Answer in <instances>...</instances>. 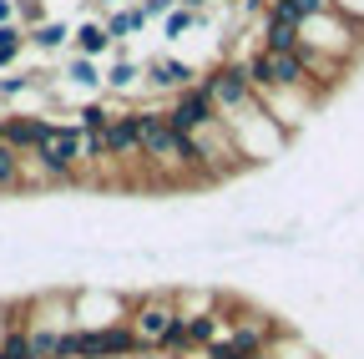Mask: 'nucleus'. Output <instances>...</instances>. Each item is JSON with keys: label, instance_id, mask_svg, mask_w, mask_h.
Listing matches in <instances>:
<instances>
[{"label": "nucleus", "instance_id": "obj_1", "mask_svg": "<svg viewBox=\"0 0 364 359\" xmlns=\"http://www.w3.org/2000/svg\"><path fill=\"white\" fill-rule=\"evenodd\" d=\"M223 122H228V132H233V142H238L248 172H253V167H268V162H279V157H289V147H294V132H284L279 122H273V117L263 112V102H248L243 112L223 117Z\"/></svg>", "mask_w": 364, "mask_h": 359}, {"label": "nucleus", "instance_id": "obj_2", "mask_svg": "<svg viewBox=\"0 0 364 359\" xmlns=\"http://www.w3.org/2000/svg\"><path fill=\"white\" fill-rule=\"evenodd\" d=\"M198 86H203V92L213 97L218 117H233V112H243L248 102H258V92H253V81H248V61H238V56H228V61L208 66Z\"/></svg>", "mask_w": 364, "mask_h": 359}, {"label": "nucleus", "instance_id": "obj_3", "mask_svg": "<svg viewBox=\"0 0 364 359\" xmlns=\"http://www.w3.org/2000/svg\"><path fill=\"white\" fill-rule=\"evenodd\" d=\"M172 319H177L172 289H157V294H132V314H127V324L136 329V339H142V349H157Z\"/></svg>", "mask_w": 364, "mask_h": 359}, {"label": "nucleus", "instance_id": "obj_4", "mask_svg": "<svg viewBox=\"0 0 364 359\" xmlns=\"http://www.w3.org/2000/svg\"><path fill=\"white\" fill-rule=\"evenodd\" d=\"M258 102H263V112L279 122L284 132H294L299 137V127L324 107V97L314 92V86H279V92H258Z\"/></svg>", "mask_w": 364, "mask_h": 359}, {"label": "nucleus", "instance_id": "obj_5", "mask_svg": "<svg viewBox=\"0 0 364 359\" xmlns=\"http://www.w3.org/2000/svg\"><path fill=\"white\" fill-rule=\"evenodd\" d=\"M203 81V71L193 66V61H182V56H152V61H142V86L147 92H188V86H198Z\"/></svg>", "mask_w": 364, "mask_h": 359}, {"label": "nucleus", "instance_id": "obj_6", "mask_svg": "<svg viewBox=\"0 0 364 359\" xmlns=\"http://www.w3.org/2000/svg\"><path fill=\"white\" fill-rule=\"evenodd\" d=\"M213 117H218V107H213V97L203 92V86H188V92H177L172 107H167V122L182 132V137H193V132L208 127Z\"/></svg>", "mask_w": 364, "mask_h": 359}, {"label": "nucleus", "instance_id": "obj_7", "mask_svg": "<svg viewBox=\"0 0 364 359\" xmlns=\"http://www.w3.org/2000/svg\"><path fill=\"white\" fill-rule=\"evenodd\" d=\"M31 324L36 329H76L71 289H41V294H31Z\"/></svg>", "mask_w": 364, "mask_h": 359}, {"label": "nucleus", "instance_id": "obj_8", "mask_svg": "<svg viewBox=\"0 0 364 359\" xmlns=\"http://www.w3.org/2000/svg\"><path fill=\"white\" fill-rule=\"evenodd\" d=\"M51 132H56V122L46 117V112H11V117H6V142H11L16 152H36Z\"/></svg>", "mask_w": 364, "mask_h": 359}, {"label": "nucleus", "instance_id": "obj_9", "mask_svg": "<svg viewBox=\"0 0 364 359\" xmlns=\"http://www.w3.org/2000/svg\"><path fill=\"white\" fill-rule=\"evenodd\" d=\"M107 152H112V162H142V127H136V112H117L107 122Z\"/></svg>", "mask_w": 364, "mask_h": 359}, {"label": "nucleus", "instance_id": "obj_10", "mask_svg": "<svg viewBox=\"0 0 364 359\" xmlns=\"http://www.w3.org/2000/svg\"><path fill=\"white\" fill-rule=\"evenodd\" d=\"M136 86H142V61H132V56H117L102 71V92H112V97H127V92H136Z\"/></svg>", "mask_w": 364, "mask_h": 359}, {"label": "nucleus", "instance_id": "obj_11", "mask_svg": "<svg viewBox=\"0 0 364 359\" xmlns=\"http://www.w3.org/2000/svg\"><path fill=\"white\" fill-rule=\"evenodd\" d=\"M71 51H76V56H91V61H97V56H107V51H112V36H107V26H102V21H81V26L71 31Z\"/></svg>", "mask_w": 364, "mask_h": 359}, {"label": "nucleus", "instance_id": "obj_12", "mask_svg": "<svg viewBox=\"0 0 364 359\" xmlns=\"http://www.w3.org/2000/svg\"><path fill=\"white\" fill-rule=\"evenodd\" d=\"M66 86H76V92H102V66L91 61V56H76L66 51V71H61Z\"/></svg>", "mask_w": 364, "mask_h": 359}, {"label": "nucleus", "instance_id": "obj_13", "mask_svg": "<svg viewBox=\"0 0 364 359\" xmlns=\"http://www.w3.org/2000/svg\"><path fill=\"white\" fill-rule=\"evenodd\" d=\"M11 193H26V152L0 142V198H11Z\"/></svg>", "mask_w": 364, "mask_h": 359}, {"label": "nucleus", "instance_id": "obj_14", "mask_svg": "<svg viewBox=\"0 0 364 359\" xmlns=\"http://www.w3.org/2000/svg\"><path fill=\"white\" fill-rule=\"evenodd\" d=\"M26 41L36 51H46V56H51V51H71V21H41L36 31H26Z\"/></svg>", "mask_w": 364, "mask_h": 359}, {"label": "nucleus", "instance_id": "obj_15", "mask_svg": "<svg viewBox=\"0 0 364 359\" xmlns=\"http://www.w3.org/2000/svg\"><path fill=\"white\" fill-rule=\"evenodd\" d=\"M107 36H112V46H122V41H132L136 31H147V16H142V6H127V11H107Z\"/></svg>", "mask_w": 364, "mask_h": 359}, {"label": "nucleus", "instance_id": "obj_16", "mask_svg": "<svg viewBox=\"0 0 364 359\" xmlns=\"http://www.w3.org/2000/svg\"><path fill=\"white\" fill-rule=\"evenodd\" d=\"M268 354H273V359H324V349H318L314 339H304L299 329H284L279 339L268 344Z\"/></svg>", "mask_w": 364, "mask_h": 359}, {"label": "nucleus", "instance_id": "obj_17", "mask_svg": "<svg viewBox=\"0 0 364 359\" xmlns=\"http://www.w3.org/2000/svg\"><path fill=\"white\" fill-rule=\"evenodd\" d=\"M26 46H31V41H26V26H0V71H11Z\"/></svg>", "mask_w": 364, "mask_h": 359}, {"label": "nucleus", "instance_id": "obj_18", "mask_svg": "<svg viewBox=\"0 0 364 359\" xmlns=\"http://www.w3.org/2000/svg\"><path fill=\"white\" fill-rule=\"evenodd\" d=\"M71 117H76V127H81V132H107V122H112L117 112H112L107 102H81Z\"/></svg>", "mask_w": 364, "mask_h": 359}, {"label": "nucleus", "instance_id": "obj_19", "mask_svg": "<svg viewBox=\"0 0 364 359\" xmlns=\"http://www.w3.org/2000/svg\"><path fill=\"white\" fill-rule=\"evenodd\" d=\"M223 334V324H218V314H193V319H188V339H193V349L203 354L213 339Z\"/></svg>", "mask_w": 364, "mask_h": 359}, {"label": "nucleus", "instance_id": "obj_20", "mask_svg": "<svg viewBox=\"0 0 364 359\" xmlns=\"http://www.w3.org/2000/svg\"><path fill=\"white\" fill-rule=\"evenodd\" d=\"M61 334L66 329H36L31 324V359H61Z\"/></svg>", "mask_w": 364, "mask_h": 359}, {"label": "nucleus", "instance_id": "obj_21", "mask_svg": "<svg viewBox=\"0 0 364 359\" xmlns=\"http://www.w3.org/2000/svg\"><path fill=\"white\" fill-rule=\"evenodd\" d=\"M193 26H203V16H193V11H182V6H177L172 16H162V36H167V41H182V36L193 31Z\"/></svg>", "mask_w": 364, "mask_h": 359}, {"label": "nucleus", "instance_id": "obj_22", "mask_svg": "<svg viewBox=\"0 0 364 359\" xmlns=\"http://www.w3.org/2000/svg\"><path fill=\"white\" fill-rule=\"evenodd\" d=\"M0 359H31V329H6V339H0Z\"/></svg>", "mask_w": 364, "mask_h": 359}, {"label": "nucleus", "instance_id": "obj_23", "mask_svg": "<svg viewBox=\"0 0 364 359\" xmlns=\"http://www.w3.org/2000/svg\"><path fill=\"white\" fill-rule=\"evenodd\" d=\"M16 21H21L26 31H36V26L46 21V6H41V0H16Z\"/></svg>", "mask_w": 364, "mask_h": 359}, {"label": "nucleus", "instance_id": "obj_24", "mask_svg": "<svg viewBox=\"0 0 364 359\" xmlns=\"http://www.w3.org/2000/svg\"><path fill=\"white\" fill-rule=\"evenodd\" d=\"M289 6H294V16H299V21H309V16L334 11V0H289Z\"/></svg>", "mask_w": 364, "mask_h": 359}, {"label": "nucleus", "instance_id": "obj_25", "mask_svg": "<svg viewBox=\"0 0 364 359\" xmlns=\"http://www.w3.org/2000/svg\"><path fill=\"white\" fill-rule=\"evenodd\" d=\"M0 26H21L16 21V0H0Z\"/></svg>", "mask_w": 364, "mask_h": 359}, {"label": "nucleus", "instance_id": "obj_26", "mask_svg": "<svg viewBox=\"0 0 364 359\" xmlns=\"http://www.w3.org/2000/svg\"><path fill=\"white\" fill-rule=\"evenodd\" d=\"M177 6H182V11H193V16H208V11H213L208 0H177Z\"/></svg>", "mask_w": 364, "mask_h": 359}, {"label": "nucleus", "instance_id": "obj_27", "mask_svg": "<svg viewBox=\"0 0 364 359\" xmlns=\"http://www.w3.org/2000/svg\"><path fill=\"white\" fill-rule=\"evenodd\" d=\"M208 6H223V11H238V0H208Z\"/></svg>", "mask_w": 364, "mask_h": 359}, {"label": "nucleus", "instance_id": "obj_28", "mask_svg": "<svg viewBox=\"0 0 364 359\" xmlns=\"http://www.w3.org/2000/svg\"><path fill=\"white\" fill-rule=\"evenodd\" d=\"M238 359H273V354H268V349H258V354H238Z\"/></svg>", "mask_w": 364, "mask_h": 359}, {"label": "nucleus", "instance_id": "obj_29", "mask_svg": "<svg viewBox=\"0 0 364 359\" xmlns=\"http://www.w3.org/2000/svg\"><path fill=\"white\" fill-rule=\"evenodd\" d=\"M91 6H112V0H91Z\"/></svg>", "mask_w": 364, "mask_h": 359}]
</instances>
